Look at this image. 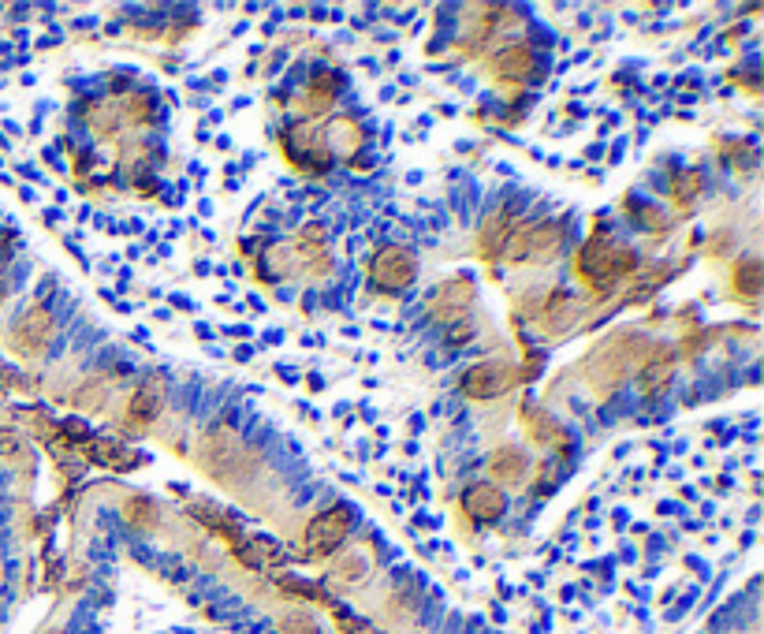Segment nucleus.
I'll list each match as a JSON object with an SVG mask.
<instances>
[{
	"label": "nucleus",
	"mask_w": 764,
	"mask_h": 634,
	"mask_svg": "<svg viewBox=\"0 0 764 634\" xmlns=\"http://www.w3.org/2000/svg\"><path fill=\"white\" fill-rule=\"evenodd\" d=\"M202 455H205V467L213 471L217 478H224V481H239L250 471V452L224 430H213L205 437Z\"/></svg>",
	"instance_id": "f257e3e1"
},
{
	"label": "nucleus",
	"mask_w": 764,
	"mask_h": 634,
	"mask_svg": "<svg viewBox=\"0 0 764 634\" xmlns=\"http://www.w3.org/2000/svg\"><path fill=\"white\" fill-rule=\"evenodd\" d=\"M515 366H507V363H478L462 373V392L470 396V399H496L503 392H511L515 388Z\"/></svg>",
	"instance_id": "f03ea898"
},
{
	"label": "nucleus",
	"mask_w": 764,
	"mask_h": 634,
	"mask_svg": "<svg viewBox=\"0 0 764 634\" xmlns=\"http://www.w3.org/2000/svg\"><path fill=\"white\" fill-rule=\"evenodd\" d=\"M370 277H373V288L380 291H403L414 280V254L403 246H385L373 258Z\"/></svg>",
	"instance_id": "7ed1b4c3"
},
{
	"label": "nucleus",
	"mask_w": 764,
	"mask_h": 634,
	"mask_svg": "<svg viewBox=\"0 0 764 634\" xmlns=\"http://www.w3.org/2000/svg\"><path fill=\"white\" fill-rule=\"evenodd\" d=\"M347 530H351V512H347V507H328V512H321L306 526L310 553H317V556L332 553V548L347 538Z\"/></svg>",
	"instance_id": "20e7f679"
},
{
	"label": "nucleus",
	"mask_w": 764,
	"mask_h": 634,
	"mask_svg": "<svg viewBox=\"0 0 764 634\" xmlns=\"http://www.w3.org/2000/svg\"><path fill=\"white\" fill-rule=\"evenodd\" d=\"M560 243H563V228L544 221V224L526 231V236L519 239V246H515V254H519V262H548L552 254L560 250Z\"/></svg>",
	"instance_id": "39448f33"
},
{
	"label": "nucleus",
	"mask_w": 764,
	"mask_h": 634,
	"mask_svg": "<svg viewBox=\"0 0 764 634\" xmlns=\"http://www.w3.org/2000/svg\"><path fill=\"white\" fill-rule=\"evenodd\" d=\"M49 332H53V317L46 306H34L27 310L23 317H19V325H15V344L23 347V351H41L49 344Z\"/></svg>",
	"instance_id": "423d86ee"
},
{
	"label": "nucleus",
	"mask_w": 764,
	"mask_h": 634,
	"mask_svg": "<svg viewBox=\"0 0 764 634\" xmlns=\"http://www.w3.org/2000/svg\"><path fill=\"white\" fill-rule=\"evenodd\" d=\"M470 280H452V284H444L440 288V295L433 299V317H440V321H462V310H466V303H470Z\"/></svg>",
	"instance_id": "0eeeda50"
},
{
	"label": "nucleus",
	"mask_w": 764,
	"mask_h": 634,
	"mask_svg": "<svg viewBox=\"0 0 764 634\" xmlns=\"http://www.w3.org/2000/svg\"><path fill=\"white\" fill-rule=\"evenodd\" d=\"M466 515L478 519V522H493L503 512V496L496 493V485H470L462 496Z\"/></svg>",
	"instance_id": "6e6552de"
},
{
	"label": "nucleus",
	"mask_w": 764,
	"mask_h": 634,
	"mask_svg": "<svg viewBox=\"0 0 764 634\" xmlns=\"http://www.w3.org/2000/svg\"><path fill=\"white\" fill-rule=\"evenodd\" d=\"M299 254L313 272H328V231L321 224H310L299 239Z\"/></svg>",
	"instance_id": "1a4fd4ad"
},
{
	"label": "nucleus",
	"mask_w": 764,
	"mask_h": 634,
	"mask_svg": "<svg viewBox=\"0 0 764 634\" xmlns=\"http://www.w3.org/2000/svg\"><path fill=\"white\" fill-rule=\"evenodd\" d=\"M493 71L507 82H519L526 79L529 71H534V53H529L526 46H511V49H503L496 60H493Z\"/></svg>",
	"instance_id": "9d476101"
},
{
	"label": "nucleus",
	"mask_w": 764,
	"mask_h": 634,
	"mask_svg": "<svg viewBox=\"0 0 764 634\" xmlns=\"http://www.w3.org/2000/svg\"><path fill=\"white\" fill-rule=\"evenodd\" d=\"M671 377H675V363H671V355L668 351H660L652 358V363H645L642 366V392L645 396H660L668 385H671Z\"/></svg>",
	"instance_id": "9b49d317"
},
{
	"label": "nucleus",
	"mask_w": 764,
	"mask_h": 634,
	"mask_svg": "<svg viewBox=\"0 0 764 634\" xmlns=\"http://www.w3.org/2000/svg\"><path fill=\"white\" fill-rule=\"evenodd\" d=\"M511 221H515V209H503L500 217H493L489 224H485V231H481V250L489 254V258H496V254L507 246V236H511Z\"/></svg>",
	"instance_id": "f8f14e48"
},
{
	"label": "nucleus",
	"mask_w": 764,
	"mask_h": 634,
	"mask_svg": "<svg viewBox=\"0 0 764 634\" xmlns=\"http://www.w3.org/2000/svg\"><path fill=\"white\" fill-rule=\"evenodd\" d=\"M493 474H496V481H507V485L522 481V474H526V455H522L519 448H500V452L493 455Z\"/></svg>",
	"instance_id": "ddd939ff"
},
{
	"label": "nucleus",
	"mask_w": 764,
	"mask_h": 634,
	"mask_svg": "<svg viewBox=\"0 0 764 634\" xmlns=\"http://www.w3.org/2000/svg\"><path fill=\"white\" fill-rule=\"evenodd\" d=\"M161 411V385H142L131 396V418L135 421H154Z\"/></svg>",
	"instance_id": "4468645a"
},
{
	"label": "nucleus",
	"mask_w": 764,
	"mask_h": 634,
	"mask_svg": "<svg viewBox=\"0 0 764 634\" xmlns=\"http://www.w3.org/2000/svg\"><path fill=\"white\" fill-rule=\"evenodd\" d=\"M627 358H630L627 347H615V344H611V347L601 355V363H597V377L608 380V385H611V380L619 385V380H623V370H627Z\"/></svg>",
	"instance_id": "2eb2a0df"
},
{
	"label": "nucleus",
	"mask_w": 764,
	"mask_h": 634,
	"mask_svg": "<svg viewBox=\"0 0 764 634\" xmlns=\"http://www.w3.org/2000/svg\"><path fill=\"white\" fill-rule=\"evenodd\" d=\"M522 421H526V430L534 433L541 444H548V440H556V437H560L556 418H548L544 411H522Z\"/></svg>",
	"instance_id": "dca6fc26"
},
{
	"label": "nucleus",
	"mask_w": 764,
	"mask_h": 634,
	"mask_svg": "<svg viewBox=\"0 0 764 634\" xmlns=\"http://www.w3.org/2000/svg\"><path fill=\"white\" fill-rule=\"evenodd\" d=\"M87 452H90L97 463H104V467H127V463H135V455L127 452V448H120V444H104V440L90 444Z\"/></svg>",
	"instance_id": "f3484780"
},
{
	"label": "nucleus",
	"mask_w": 764,
	"mask_h": 634,
	"mask_svg": "<svg viewBox=\"0 0 764 634\" xmlns=\"http://www.w3.org/2000/svg\"><path fill=\"white\" fill-rule=\"evenodd\" d=\"M123 515L131 519L135 526H154V522H157V507H154L150 500H145V496H127Z\"/></svg>",
	"instance_id": "a211bd4d"
},
{
	"label": "nucleus",
	"mask_w": 764,
	"mask_h": 634,
	"mask_svg": "<svg viewBox=\"0 0 764 634\" xmlns=\"http://www.w3.org/2000/svg\"><path fill=\"white\" fill-rule=\"evenodd\" d=\"M735 288L742 295H753L760 288V262H742L735 265Z\"/></svg>",
	"instance_id": "6ab92c4d"
},
{
	"label": "nucleus",
	"mask_w": 764,
	"mask_h": 634,
	"mask_svg": "<svg viewBox=\"0 0 764 634\" xmlns=\"http://www.w3.org/2000/svg\"><path fill=\"white\" fill-rule=\"evenodd\" d=\"M336 90H339V79H336L332 71L313 75V82H310V97H313L317 104H328V101L336 97Z\"/></svg>",
	"instance_id": "aec40b11"
},
{
	"label": "nucleus",
	"mask_w": 764,
	"mask_h": 634,
	"mask_svg": "<svg viewBox=\"0 0 764 634\" xmlns=\"http://www.w3.org/2000/svg\"><path fill=\"white\" fill-rule=\"evenodd\" d=\"M697 187H702V176H697V172H683V176L671 183V190H675L678 202H690V198L697 195Z\"/></svg>",
	"instance_id": "412c9836"
},
{
	"label": "nucleus",
	"mask_w": 764,
	"mask_h": 634,
	"mask_svg": "<svg viewBox=\"0 0 764 634\" xmlns=\"http://www.w3.org/2000/svg\"><path fill=\"white\" fill-rule=\"evenodd\" d=\"M154 109H157V97H154V94H138V97L131 101V116H135V120H142V123L157 116Z\"/></svg>",
	"instance_id": "4be33fe9"
},
{
	"label": "nucleus",
	"mask_w": 764,
	"mask_h": 634,
	"mask_svg": "<svg viewBox=\"0 0 764 634\" xmlns=\"http://www.w3.org/2000/svg\"><path fill=\"white\" fill-rule=\"evenodd\" d=\"M280 627H284V634H317V623L310 616H287Z\"/></svg>",
	"instance_id": "5701e85b"
},
{
	"label": "nucleus",
	"mask_w": 764,
	"mask_h": 634,
	"mask_svg": "<svg viewBox=\"0 0 764 634\" xmlns=\"http://www.w3.org/2000/svg\"><path fill=\"white\" fill-rule=\"evenodd\" d=\"M336 571H339L344 579H362V575H366V560H362V556H347V560H339Z\"/></svg>",
	"instance_id": "b1692460"
},
{
	"label": "nucleus",
	"mask_w": 764,
	"mask_h": 634,
	"mask_svg": "<svg viewBox=\"0 0 764 634\" xmlns=\"http://www.w3.org/2000/svg\"><path fill=\"white\" fill-rule=\"evenodd\" d=\"M470 336H474V325H466V321H459L452 329V340H470Z\"/></svg>",
	"instance_id": "393cba45"
},
{
	"label": "nucleus",
	"mask_w": 764,
	"mask_h": 634,
	"mask_svg": "<svg viewBox=\"0 0 764 634\" xmlns=\"http://www.w3.org/2000/svg\"><path fill=\"white\" fill-rule=\"evenodd\" d=\"M15 452V440H8V433H0V455H12Z\"/></svg>",
	"instance_id": "a878e982"
},
{
	"label": "nucleus",
	"mask_w": 764,
	"mask_h": 634,
	"mask_svg": "<svg viewBox=\"0 0 764 634\" xmlns=\"http://www.w3.org/2000/svg\"><path fill=\"white\" fill-rule=\"evenodd\" d=\"M53 634H56V630H53Z\"/></svg>",
	"instance_id": "bb28decb"
}]
</instances>
